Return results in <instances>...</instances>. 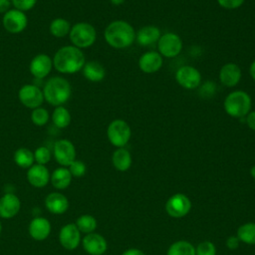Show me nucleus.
<instances>
[{"mask_svg":"<svg viewBox=\"0 0 255 255\" xmlns=\"http://www.w3.org/2000/svg\"><path fill=\"white\" fill-rule=\"evenodd\" d=\"M85 55L80 48L65 46L59 49L53 59L55 69L64 74H74L83 69L86 64Z\"/></svg>","mask_w":255,"mask_h":255,"instance_id":"nucleus-1","label":"nucleus"},{"mask_svg":"<svg viewBox=\"0 0 255 255\" xmlns=\"http://www.w3.org/2000/svg\"><path fill=\"white\" fill-rule=\"evenodd\" d=\"M104 36L111 47L125 49L129 47L135 40V31L128 22L116 20L107 26Z\"/></svg>","mask_w":255,"mask_h":255,"instance_id":"nucleus-2","label":"nucleus"},{"mask_svg":"<svg viewBox=\"0 0 255 255\" xmlns=\"http://www.w3.org/2000/svg\"><path fill=\"white\" fill-rule=\"evenodd\" d=\"M72 89L70 83L62 77H53L49 79L43 90L44 100L52 106H61L71 97Z\"/></svg>","mask_w":255,"mask_h":255,"instance_id":"nucleus-3","label":"nucleus"},{"mask_svg":"<svg viewBox=\"0 0 255 255\" xmlns=\"http://www.w3.org/2000/svg\"><path fill=\"white\" fill-rule=\"evenodd\" d=\"M251 107L252 100L250 95L241 90L229 93L223 102L225 113L235 119L245 118L251 111Z\"/></svg>","mask_w":255,"mask_h":255,"instance_id":"nucleus-4","label":"nucleus"},{"mask_svg":"<svg viewBox=\"0 0 255 255\" xmlns=\"http://www.w3.org/2000/svg\"><path fill=\"white\" fill-rule=\"evenodd\" d=\"M70 40L77 48H88L92 46L97 39V32L93 25L80 22L75 24L69 33Z\"/></svg>","mask_w":255,"mask_h":255,"instance_id":"nucleus-5","label":"nucleus"},{"mask_svg":"<svg viewBox=\"0 0 255 255\" xmlns=\"http://www.w3.org/2000/svg\"><path fill=\"white\" fill-rule=\"evenodd\" d=\"M107 135L110 142L116 147H125L131 136L129 125L121 119L112 121L107 128Z\"/></svg>","mask_w":255,"mask_h":255,"instance_id":"nucleus-6","label":"nucleus"},{"mask_svg":"<svg viewBox=\"0 0 255 255\" xmlns=\"http://www.w3.org/2000/svg\"><path fill=\"white\" fill-rule=\"evenodd\" d=\"M181 38L173 32H166L161 34L157 41L158 53L164 58H174L179 55L182 50Z\"/></svg>","mask_w":255,"mask_h":255,"instance_id":"nucleus-7","label":"nucleus"},{"mask_svg":"<svg viewBox=\"0 0 255 255\" xmlns=\"http://www.w3.org/2000/svg\"><path fill=\"white\" fill-rule=\"evenodd\" d=\"M191 209L190 199L183 193H175L171 195L166 203V213L173 218H181L188 214Z\"/></svg>","mask_w":255,"mask_h":255,"instance_id":"nucleus-8","label":"nucleus"},{"mask_svg":"<svg viewBox=\"0 0 255 255\" xmlns=\"http://www.w3.org/2000/svg\"><path fill=\"white\" fill-rule=\"evenodd\" d=\"M175 81L186 90H194L201 84V74L193 66H182L175 73Z\"/></svg>","mask_w":255,"mask_h":255,"instance_id":"nucleus-9","label":"nucleus"},{"mask_svg":"<svg viewBox=\"0 0 255 255\" xmlns=\"http://www.w3.org/2000/svg\"><path fill=\"white\" fill-rule=\"evenodd\" d=\"M54 157L62 166H69L76 159L75 145L69 139H59L54 144Z\"/></svg>","mask_w":255,"mask_h":255,"instance_id":"nucleus-10","label":"nucleus"},{"mask_svg":"<svg viewBox=\"0 0 255 255\" xmlns=\"http://www.w3.org/2000/svg\"><path fill=\"white\" fill-rule=\"evenodd\" d=\"M59 241L62 247L67 250H75L82 242L81 232L75 223H67L60 229Z\"/></svg>","mask_w":255,"mask_h":255,"instance_id":"nucleus-11","label":"nucleus"},{"mask_svg":"<svg viewBox=\"0 0 255 255\" xmlns=\"http://www.w3.org/2000/svg\"><path fill=\"white\" fill-rule=\"evenodd\" d=\"M20 102L27 108L36 109L39 108L44 102L43 91L35 85H25L23 86L18 94Z\"/></svg>","mask_w":255,"mask_h":255,"instance_id":"nucleus-12","label":"nucleus"},{"mask_svg":"<svg viewBox=\"0 0 255 255\" xmlns=\"http://www.w3.org/2000/svg\"><path fill=\"white\" fill-rule=\"evenodd\" d=\"M27 22L28 20L25 13L17 9L8 10L3 16L4 28L13 34L22 32L26 28Z\"/></svg>","mask_w":255,"mask_h":255,"instance_id":"nucleus-13","label":"nucleus"},{"mask_svg":"<svg viewBox=\"0 0 255 255\" xmlns=\"http://www.w3.org/2000/svg\"><path fill=\"white\" fill-rule=\"evenodd\" d=\"M84 250L90 255H103L108 249V243L104 236L99 233L86 234L82 239Z\"/></svg>","mask_w":255,"mask_h":255,"instance_id":"nucleus-14","label":"nucleus"},{"mask_svg":"<svg viewBox=\"0 0 255 255\" xmlns=\"http://www.w3.org/2000/svg\"><path fill=\"white\" fill-rule=\"evenodd\" d=\"M21 208L19 197L12 192H7L0 197V217L11 219L15 217Z\"/></svg>","mask_w":255,"mask_h":255,"instance_id":"nucleus-15","label":"nucleus"},{"mask_svg":"<svg viewBox=\"0 0 255 255\" xmlns=\"http://www.w3.org/2000/svg\"><path fill=\"white\" fill-rule=\"evenodd\" d=\"M52 226L50 221L42 216L34 217L28 226L29 235L36 241H44L51 233Z\"/></svg>","mask_w":255,"mask_h":255,"instance_id":"nucleus-16","label":"nucleus"},{"mask_svg":"<svg viewBox=\"0 0 255 255\" xmlns=\"http://www.w3.org/2000/svg\"><path fill=\"white\" fill-rule=\"evenodd\" d=\"M163 64V57L155 51L142 54L138 59V68L145 74H153L160 70Z\"/></svg>","mask_w":255,"mask_h":255,"instance_id":"nucleus-17","label":"nucleus"},{"mask_svg":"<svg viewBox=\"0 0 255 255\" xmlns=\"http://www.w3.org/2000/svg\"><path fill=\"white\" fill-rule=\"evenodd\" d=\"M50 178L51 174L49 169L43 164L36 163L28 168L27 180L32 186L36 188L45 187L49 183Z\"/></svg>","mask_w":255,"mask_h":255,"instance_id":"nucleus-18","label":"nucleus"},{"mask_svg":"<svg viewBox=\"0 0 255 255\" xmlns=\"http://www.w3.org/2000/svg\"><path fill=\"white\" fill-rule=\"evenodd\" d=\"M46 209L52 214H64L69 209V200L67 196L59 191L49 193L44 201Z\"/></svg>","mask_w":255,"mask_h":255,"instance_id":"nucleus-19","label":"nucleus"},{"mask_svg":"<svg viewBox=\"0 0 255 255\" xmlns=\"http://www.w3.org/2000/svg\"><path fill=\"white\" fill-rule=\"evenodd\" d=\"M241 76V69L235 63L224 64L219 70V81L228 88L235 87L240 82Z\"/></svg>","mask_w":255,"mask_h":255,"instance_id":"nucleus-20","label":"nucleus"},{"mask_svg":"<svg viewBox=\"0 0 255 255\" xmlns=\"http://www.w3.org/2000/svg\"><path fill=\"white\" fill-rule=\"evenodd\" d=\"M53 60L46 54H39L30 63V72L38 79H43L51 72Z\"/></svg>","mask_w":255,"mask_h":255,"instance_id":"nucleus-21","label":"nucleus"},{"mask_svg":"<svg viewBox=\"0 0 255 255\" xmlns=\"http://www.w3.org/2000/svg\"><path fill=\"white\" fill-rule=\"evenodd\" d=\"M160 36L161 32L159 28L153 25L143 26L137 32H135V40L141 46H149L157 43Z\"/></svg>","mask_w":255,"mask_h":255,"instance_id":"nucleus-22","label":"nucleus"},{"mask_svg":"<svg viewBox=\"0 0 255 255\" xmlns=\"http://www.w3.org/2000/svg\"><path fill=\"white\" fill-rule=\"evenodd\" d=\"M72 174L69 170L68 167L61 166L59 168H56L52 174H51V183L52 185L58 189V190H63L66 189L67 187L70 186L72 182Z\"/></svg>","mask_w":255,"mask_h":255,"instance_id":"nucleus-23","label":"nucleus"},{"mask_svg":"<svg viewBox=\"0 0 255 255\" xmlns=\"http://www.w3.org/2000/svg\"><path fill=\"white\" fill-rule=\"evenodd\" d=\"M131 155L125 147H118L112 155L114 167L119 171H127L131 165Z\"/></svg>","mask_w":255,"mask_h":255,"instance_id":"nucleus-24","label":"nucleus"},{"mask_svg":"<svg viewBox=\"0 0 255 255\" xmlns=\"http://www.w3.org/2000/svg\"><path fill=\"white\" fill-rule=\"evenodd\" d=\"M83 74L85 78L91 82H100L106 76L104 66L97 61H90L83 67Z\"/></svg>","mask_w":255,"mask_h":255,"instance_id":"nucleus-25","label":"nucleus"},{"mask_svg":"<svg viewBox=\"0 0 255 255\" xmlns=\"http://www.w3.org/2000/svg\"><path fill=\"white\" fill-rule=\"evenodd\" d=\"M14 161L21 168H29L34 164V152L27 147H20L14 152Z\"/></svg>","mask_w":255,"mask_h":255,"instance_id":"nucleus-26","label":"nucleus"},{"mask_svg":"<svg viewBox=\"0 0 255 255\" xmlns=\"http://www.w3.org/2000/svg\"><path fill=\"white\" fill-rule=\"evenodd\" d=\"M236 236L238 239L246 244H255V222H247L239 226Z\"/></svg>","mask_w":255,"mask_h":255,"instance_id":"nucleus-27","label":"nucleus"},{"mask_svg":"<svg viewBox=\"0 0 255 255\" xmlns=\"http://www.w3.org/2000/svg\"><path fill=\"white\" fill-rule=\"evenodd\" d=\"M166 255H196L195 247L188 241L179 240L169 246Z\"/></svg>","mask_w":255,"mask_h":255,"instance_id":"nucleus-28","label":"nucleus"},{"mask_svg":"<svg viewBox=\"0 0 255 255\" xmlns=\"http://www.w3.org/2000/svg\"><path fill=\"white\" fill-rule=\"evenodd\" d=\"M76 226L80 230L81 233L89 234L96 230L97 228V219L91 214H83L79 216L75 222Z\"/></svg>","mask_w":255,"mask_h":255,"instance_id":"nucleus-29","label":"nucleus"},{"mask_svg":"<svg viewBox=\"0 0 255 255\" xmlns=\"http://www.w3.org/2000/svg\"><path fill=\"white\" fill-rule=\"evenodd\" d=\"M52 121L54 125L59 128H67L71 123L70 112L66 108L59 106L54 110L52 114Z\"/></svg>","mask_w":255,"mask_h":255,"instance_id":"nucleus-30","label":"nucleus"},{"mask_svg":"<svg viewBox=\"0 0 255 255\" xmlns=\"http://www.w3.org/2000/svg\"><path fill=\"white\" fill-rule=\"evenodd\" d=\"M70 23L64 18H56L50 24V32L57 38H63L70 33Z\"/></svg>","mask_w":255,"mask_h":255,"instance_id":"nucleus-31","label":"nucleus"},{"mask_svg":"<svg viewBox=\"0 0 255 255\" xmlns=\"http://www.w3.org/2000/svg\"><path fill=\"white\" fill-rule=\"evenodd\" d=\"M31 120L33 124L38 127L45 126L49 121V113L44 108L39 107V108L33 109L31 114Z\"/></svg>","mask_w":255,"mask_h":255,"instance_id":"nucleus-32","label":"nucleus"},{"mask_svg":"<svg viewBox=\"0 0 255 255\" xmlns=\"http://www.w3.org/2000/svg\"><path fill=\"white\" fill-rule=\"evenodd\" d=\"M34 158L38 164L45 165L51 159V151L46 146H40L34 151Z\"/></svg>","mask_w":255,"mask_h":255,"instance_id":"nucleus-33","label":"nucleus"},{"mask_svg":"<svg viewBox=\"0 0 255 255\" xmlns=\"http://www.w3.org/2000/svg\"><path fill=\"white\" fill-rule=\"evenodd\" d=\"M196 255H216L215 245L211 241H203L195 248Z\"/></svg>","mask_w":255,"mask_h":255,"instance_id":"nucleus-34","label":"nucleus"},{"mask_svg":"<svg viewBox=\"0 0 255 255\" xmlns=\"http://www.w3.org/2000/svg\"><path fill=\"white\" fill-rule=\"evenodd\" d=\"M71 174L73 177H82L85 175L87 167L86 164L82 160L75 159L69 166H68Z\"/></svg>","mask_w":255,"mask_h":255,"instance_id":"nucleus-35","label":"nucleus"},{"mask_svg":"<svg viewBox=\"0 0 255 255\" xmlns=\"http://www.w3.org/2000/svg\"><path fill=\"white\" fill-rule=\"evenodd\" d=\"M36 2L37 0H12V4L14 5V7L22 12L32 9L35 6Z\"/></svg>","mask_w":255,"mask_h":255,"instance_id":"nucleus-36","label":"nucleus"},{"mask_svg":"<svg viewBox=\"0 0 255 255\" xmlns=\"http://www.w3.org/2000/svg\"><path fill=\"white\" fill-rule=\"evenodd\" d=\"M216 1L219 4V6L229 10L237 9L241 7L244 3V0H216Z\"/></svg>","mask_w":255,"mask_h":255,"instance_id":"nucleus-37","label":"nucleus"},{"mask_svg":"<svg viewBox=\"0 0 255 255\" xmlns=\"http://www.w3.org/2000/svg\"><path fill=\"white\" fill-rule=\"evenodd\" d=\"M215 91V85L213 82H205L200 89V92L203 93V97L211 96Z\"/></svg>","mask_w":255,"mask_h":255,"instance_id":"nucleus-38","label":"nucleus"},{"mask_svg":"<svg viewBox=\"0 0 255 255\" xmlns=\"http://www.w3.org/2000/svg\"><path fill=\"white\" fill-rule=\"evenodd\" d=\"M239 243H240V240H239L238 237L235 236V235H231V236H229V237L226 239V246H227V248L230 249V250L237 249L238 246H239Z\"/></svg>","mask_w":255,"mask_h":255,"instance_id":"nucleus-39","label":"nucleus"},{"mask_svg":"<svg viewBox=\"0 0 255 255\" xmlns=\"http://www.w3.org/2000/svg\"><path fill=\"white\" fill-rule=\"evenodd\" d=\"M245 118H246V125L248 126V128L255 131V111H250Z\"/></svg>","mask_w":255,"mask_h":255,"instance_id":"nucleus-40","label":"nucleus"},{"mask_svg":"<svg viewBox=\"0 0 255 255\" xmlns=\"http://www.w3.org/2000/svg\"><path fill=\"white\" fill-rule=\"evenodd\" d=\"M10 0H0V13H6L10 8Z\"/></svg>","mask_w":255,"mask_h":255,"instance_id":"nucleus-41","label":"nucleus"},{"mask_svg":"<svg viewBox=\"0 0 255 255\" xmlns=\"http://www.w3.org/2000/svg\"><path fill=\"white\" fill-rule=\"evenodd\" d=\"M122 255H145L141 250L136 248H130L126 250Z\"/></svg>","mask_w":255,"mask_h":255,"instance_id":"nucleus-42","label":"nucleus"},{"mask_svg":"<svg viewBox=\"0 0 255 255\" xmlns=\"http://www.w3.org/2000/svg\"><path fill=\"white\" fill-rule=\"evenodd\" d=\"M249 74H250L251 78L255 81V60L251 63V65L249 67Z\"/></svg>","mask_w":255,"mask_h":255,"instance_id":"nucleus-43","label":"nucleus"},{"mask_svg":"<svg viewBox=\"0 0 255 255\" xmlns=\"http://www.w3.org/2000/svg\"><path fill=\"white\" fill-rule=\"evenodd\" d=\"M111 2H112V4H114V5H121V4H123L124 2H125V0H111Z\"/></svg>","mask_w":255,"mask_h":255,"instance_id":"nucleus-44","label":"nucleus"},{"mask_svg":"<svg viewBox=\"0 0 255 255\" xmlns=\"http://www.w3.org/2000/svg\"><path fill=\"white\" fill-rule=\"evenodd\" d=\"M250 174H251V176H252L253 178H255V165H253V166L251 167V169H250Z\"/></svg>","mask_w":255,"mask_h":255,"instance_id":"nucleus-45","label":"nucleus"},{"mask_svg":"<svg viewBox=\"0 0 255 255\" xmlns=\"http://www.w3.org/2000/svg\"><path fill=\"white\" fill-rule=\"evenodd\" d=\"M2 232V224H1V221H0V234Z\"/></svg>","mask_w":255,"mask_h":255,"instance_id":"nucleus-46","label":"nucleus"}]
</instances>
